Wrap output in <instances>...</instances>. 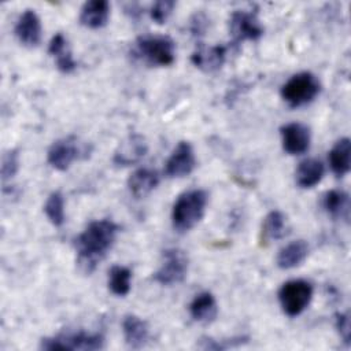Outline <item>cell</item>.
<instances>
[{
    "instance_id": "1",
    "label": "cell",
    "mask_w": 351,
    "mask_h": 351,
    "mask_svg": "<svg viewBox=\"0 0 351 351\" xmlns=\"http://www.w3.org/2000/svg\"><path fill=\"white\" fill-rule=\"evenodd\" d=\"M118 225L110 219L92 221L75 239L77 262L86 273L95 270L96 265L106 256L118 234Z\"/></svg>"
},
{
    "instance_id": "2",
    "label": "cell",
    "mask_w": 351,
    "mask_h": 351,
    "mask_svg": "<svg viewBox=\"0 0 351 351\" xmlns=\"http://www.w3.org/2000/svg\"><path fill=\"white\" fill-rule=\"evenodd\" d=\"M207 193L203 189H191L181 193L171 210V222L177 232L184 233L195 228L204 215Z\"/></svg>"
},
{
    "instance_id": "3",
    "label": "cell",
    "mask_w": 351,
    "mask_h": 351,
    "mask_svg": "<svg viewBox=\"0 0 351 351\" xmlns=\"http://www.w3.org/2000/svg\"><path fill=\"white\" fill-rule=\"evenodd\" d=\"M133 55L148 66H170L176 58V45L167 36L144 34L134 41Z\"/></svg>"
},
{
    "instance_id": "4",
    "label": "cell",
    "mask_w": 351,
    "mask_h": 351,
    "mask_svg": "<svg viewBox=\"0 0 351 351\" xmlns=\"http://www.w3.org/2000/svg\"><path fill=\"white\" fill-rule=\"evenodd\" d=\"M321 90L318 78L310 71L292 75L281 86V97L289 107H302L311 103Z\"/></svg>"
},
{
    "instance_id": "5",
    "label": "cell",
    "mask_w": 351,
    "mask_h": 351,
    "mask_svg": "<svg viewBox=\"0 0 351 351\" xmlns=\"http://www.w3.org/2000/svg\"><path fill=\"white\" fill-rule=\"evenodd\" d=\"M313 287L306 280H291L282 284L278 291V300L282 311L289 317L302 314L310 304Z\"/></svg>"
},
{
    "instance_id": "6",
    "label": "cell",
    "mask_w": 351,
    "mask_h": 351,
    "mask_svg": "<svg viewBox=\"0 0 351 351\" xmlns=\"http://www.w3.org/2000/svg\"><path fill=\"white\" fill-rule=\"evenodd\" d=\"M104 346V337L100 333H88L85 330L60 333L41 340L43 350H100Z\"/></svg>"
},
{
    "instance_id": "7",
    "label": "cell",
    "mask_w": 351,
    "mask_h": 351,
    "mask_svg": "<svg viewBox=\"0 0 351 351\" xmlns=\"http://www.w3.org/2000/svg\"><path fill=\"white\" fill-rule=\"evenodd\" d=\"M186 271V254L180 248H169L163 252V263L154 274V280L160 285H174L185 278Z\"/></svg>"
},
{
    "instance_id": "8",
    "label": "cell",
    "mask_w": 351,
    "mask_h": 351,
    "mask_svg": "<svg viewBox=\"0 0 351 351\" xmlns=\"http://www.w3.org/2000/svg\"><path fill=\"white\" fill-rule=\"evenodd\" d=\"M229 32L233 44H240L245 40H258L263 34V27L255 12L234 11L230 15Z\"/></svg>"
},
{
    "instance_id": "9",
    "label": "cell",
    "mask_w": 351,
    "mask_h": 351,
    "mask_svg": "<svg viewBox=\"0 0 351 351\" xmlns=\"http://www.w3.org/2000/svg\"><path fill=\"white\" fill-rule=\"evenodd\" d=\"M80 156L78 140L74 136H67L56 140L48 149V163L59 170L64 171L70 167V165Z\"/></svg>"
},
{
    "instance_id": "10",
    "label": "cell",
    "mask_w": 351,
    "mask_h": 351,
    "mask_svg": "<svg viewBox=\"0 0 351 351\" xmlns=\"http://www.w3.org/2000/svg\"><path fill=\"white\" fill-rule=\"evenodd\" d=\"M195 165L196 159L192 145L186 141H180L165 165V174L169 178L185 177L192 173Z\"/></svg>"
},
{
    "instance_id": "11",
    "label": "cell",
    "mask_w": 351,
    "mask_h": 351,
    "mask_svg": "<svg viewBox=\"0 0 351 351\" xmlns=\"http://www.w3.org/2000/svg\"><path fill=\"white\" fill-rule=\"evenodd\" d=\"M282 148L289 155H300L310 147V129L300 122H291L280 129Z\"/></svg>"
},
{
    "instance_id": "12",
    "label": "cell",
    "mask_w": 351,
    "mask_h": 351,
    "mask_svg": "<svg viewBox=\"0 0 351 351\" xmlns=\"http://www.w3.org/2000/svg\"><path fill=\"white\" fill-rule=\"evenodd\" d=\"M15 36L21 44L36 47L41 40V22L33 10H26L15 25Z\"/></svg>"
},
{
    "instance_id": "13",
    "label": "cell",
    "mask_w": 351,
    "mask_h": 351,
    "mask_svg": "<svg viewBox=\"0 0 351 351\" xmlns=\"http://www.w3.org/2000/svg\"><path fill=\"white\" fill-rule=\"evenodd\" d=\"M226 58V47L225 45H213L206 48L203 44H199L196 51L192 53L191 60L192 63L206 71V73H213L221 69Z\"/></svg>"
},
{
    "instance_id": "14",
    "label": "cell",
    "mask_w": 351,
    "mask_h": 351,
    "mask_svg": "<svg viewBox=\"0 0 351 351\" xmlns=\"http://www.w3.org/2000/svg\"><path fill=\"white\" fill-rule=\"evenodd\" d=\"M147 154V143L140 134L129 136L115 151L114 163L117 166H129L138 162Z\"/></svg>"
},
{
    "instance_id": "15",
    "label": "cell",
    "mask_w": 351,
    "mask_h": 351,
    "mask_svg": "<svg viewBox=\"0 0 351 351\" xmlns=\"http://www.w3.org/2000/svg\"><path fill=\"white\" fill-rule=\"evenodd\" d=\"M110 16V4L106 0L86 1L80 12L81 25L89 29L103 27Z\"/></svg>"
},
{
    "instance_id": "16",
    "label": "cell",
    "mask_w": 351,
    "mask_h": 351,
    "mask_svg": "<svg viewBox=\"0 0 351 351\" xmlns=\"http://www.w3.org/2000/svg\"><path fill=\"white\" fill-rule=\"evenodd\" d=\"M159 184V176L155 170L141 167L130 174L128 178L129 192L136 197H144L151 193Z\"/></svg>"
},
{
    "instance_id": "17",
    "label": "cell",
    "mask_w": 351,
    "mask_h": 351,
    "mask_svg": "<svg viewBox=\"0 0 351 351\" xmlns=\"http://www.w3.org/2000/svg\"><path fill=\"white\" fill-rule=\"evenodd\" d=\"M122 330L128 346L132 348H141L148 340V325L137 315H125Z\"/></svg>"
},
{
    "instance_id": "18",
    "label": "cell",
    "mask_w": 351,
    "mask_h": 351,
    "mask_svg": "<svg viewBox=\"0 0 351 351\" xmlns=\"http://www.w3.org/2000/svg\"><path fill=\"white\" fill-rule=\"evenodd\" d=\"M191 317L197 322H211L217 317L218 307L215 298L210 292H200L189 304Z\"/></svg>"
},
{
    "instance_id": "19",
    "label": "cell",
    "mask_w": 351,
    "mask_h": 351,
    "mask_svg": "<svg viewBox=\"0 0 351 351\" xmlns=\"http://www.w3.org/2000/svg\"><path fill=\"white\" fill-rule=\"evenodd\" d=\"M48 52L55 58L56 62V67L62 71V73H73L77 67L75 60L71 56V52L69 49L67 45V40L62 33H58L52 37L51 43H49V48Z\"/></svg>"
},
{
    "instance_id": "20",
    "label": "cell",
    "mask_w": 351,
    "mask_h": 351,
    "mask_svg": "<svg viewBox=\"0 0 351 351\" xmlns=\"http://www.w3.org/2000/svg\"><path fill=\"white\" fill-rule=\"evenodd\" d=\"M324 173H325V169L322 162L318 159L310 158L299 163L296 169L295 180L300 188H313L322 180Z\"/></svg>"
},
{
    "instance_id": "21",
    "label": "cell",
    "mask_w": 351,
    "mask_h": 351,
    "mask_svg": "<svg viewBox=\"0 0 351 351\" xmlns=\"http://www.w3.org/2000/svg\"><path fill=\"white\" fill-rule=\"evenodd\" d=\"M308 254V245L303 240H296L287 244L277 255V266L280 269H292L299 266Z\"/></svg>"
},
{
    "instance_id": "22",
    "label": "cell",
    "mask_w": 351,
    "mask_h": 351,
    "mask_svg": "<svg viewBox=\"0 0 351 351\" xmlns=\"http://www.w3.org/2000/svg\"><path fill=\"white\" fill-rule=\"evenodd\" d=\"M350 138L343 137L329 151V165L337 177H343L350 171Z\"/></svg>"
},
{
    "instance_id": "23",
    "label": "cell",
    "mask_w": 351,
    "mask_h": 351,
    "mask_svg": "<svg viewBox=\"0 0 351 351\" xmlns=\"http://www.w3.org/2000/svg\"><path fill=\"white\" fill-rule=\"evenodd\" d=\"M322 206L325 211L333 218H348L350 196L340 189H332L325 193Z\"/></svg>"
},
{
    "instance_id": "24",
    "label": "cell",
    "mask_w": 351,
    "mask_h": 351,
    "mask_svg": "<svg viewBox=\"0 0 351 351\" xmlns=\"http://www.w3.org/2000/svg\"><path fill=\"white\" fill-rule=\"evenodd\" d=\"M287 234V218L281 211H270L262 223V241L278 240Z\"/></svg>"
},
{
    "instance_id": "25",
    "label": "cell",
    "mask_w": 351,
    "mask_h": 351,
    "mask_svg": "<svg viewBox=\"0 0 351 351\" xmlns=\"http://www.w3.org/2000/svg\"><path fill=\"white\" fill-rule=\"evenodd\" d=\"M132 271L125 267L115 265L108 271V288L117 296H125L130 291Z\"/></svg>"
},
{
    "instance_id": "26",
    "label": "cell",
    "mask_w": 351,
    "mask_h": 351,
    "mask_svg": "<svg viewBox=\"0 0 351 351\" xmlns=\"http://www.w3.org/2000/svg\"><path fill=\"white\" fill-rule=\"evenodd\" d=\"M44 213L49 222L55 226H62L64 222V199L60 192H52L44 204Z\"/></svg>"
},
{
    "instance_id": "27",
    "label": "cell",
    "mask_w": 351,
    "mask_h": 351,
    "mask_svg": "<svg viewBox=\"0 0 351 351\" xmlns=\"http://www.w3.org/2000/svg\"><path fill=\"white\" fill-rule=\"evenodd\" d=\"M19 169V155L16 149H11L4 154L3 162H1V178L3 181H7L12 178Z\"/></svg>"
},
{
    "instance_id": "28",
    "label": "cell",
    "mask_w": 351,
    "mask_h": 351,
    "mask_svg": "<svg viewBox=\"0 0 351 351\" xmlns=\"http://www.w3.org/2000/svg\"><path fill=\"white\" fill-rule=\"evenodd\" d=\"M176 3L171 1V0H160V1H156L152 7H151V11H149V16L154 22L156 23H165L167 21V18L170 16L173 8H174Z\"/></svg>"
},
{
    "instance_id": "29",
    "label": "cell",
    "mask_w": 351,
    "mask_h": 351,
    "mask_svg": "<svg viewBox=\"0 0 351 351\" xmlns=\"http://www.w3.org/2000/svg\"><path fill=\"white\" fill-rule=\"evenodd\" d=\"M243 341H247V337H237V339H232L230 341L229 340L218 341V340H213V339H202V343L199 344V347L203 350H225V348L232 347L233 344L239 346Z\"/></svg>"
},
{
    "instance_id": "30",
    "label": "cell",
    "mask_w": 351,
    "mask_h": 351,
    "mask_svg": "<svg viewBox=\"0 0 351 351\" xmlns=\"http://www.w3.org/2000/svg\"><path fill=\"white\" fill-rule=\"evenodd\" d=\"M336 328L341 337V340L346 343V346H350V315L348 313H340L336 315Z\"/></svg>"
},
{
    "instance_id": "31",
    "label": "cell",
    "mask_w": 351,
    "mask_h": 351,
    "mask_svg": "<svg viewBox=\"0 0 351 351\" xmlns=\"http://www.w3.org/2000/svg\"><path fill=\"white\" fill-rule=\"evenodd\" d=\"M207 23L208 19L203 12H197L192 16L191 19V32L196 38H200L202 36H204V32L207 29Z\"/></svg>"
}]
</instances>
